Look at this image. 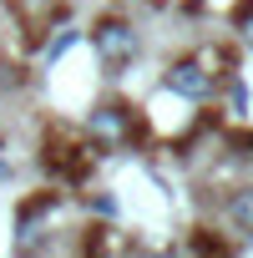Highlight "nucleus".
<instances>
[{"label": "nucleus", "mask_w": 253, "mask_h": 258, "mask_svg": "<svg viewBox=\"0 0 253 258\" xmlns=\"http://www.w3.org/2000/svg\"><path fill=\"white\" fill-rule=\"evenodd\" d=\"M96 51H101L106 66H126V61L137 56V31L126 26V21H106L96 31Z\"/></svg>", "instance_id": "1"}, {"label": "nucleus", "mask_w": 253, "mask_h": 258, "mask_svg": "<svg viewBox=\"0 0 253 258\" xmlns=\"http://www.w3.org/2000/svg\"><path fill=\"white\" fill-rule=\"evenodd\" d=\"M91 137H96L101 147L132 142V111H126V106H96V111H91Z\"/></svg>", "instance_id": "2"}, {"label": "nucleus", "mask_w": 253, "mask_h": 258, "mask_svg": "<svg viewBox=\"0 0 253 258\" xmlns=\"http://www.w3.org/2000/svg\"><path fill=\"white\" fill-rule=\"evenodd\" d=\"M167 91H177L187 101H203V96H213V71L203 61H177L167 71Z\"/></svg>", "instance_id": "3"}, {"label": "nucleus", "mask_w": 253, "mask_h": 258, "mask_svg": "<svg viewBox=\"0 0 253 258\" xmlns=\"http://www.w3.org/2000/svg\"><path fill=\"white\" fill-rule=\"evenodd\" d=\"M228 213H233V223L253 238V187H238V192H233V203H228Z\"/></svg>", "instance_id": "4"}]
</instances>
